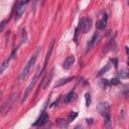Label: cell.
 <instances>
[{"mask_svg":"<svg viewBox=\"0 0 129 129\" xmlns=\"http://www.w3.org/2000/svg\"><path fill=\"white\" fill-rule=\"evenodd\" d=\"M38 54H39V48H38V49L35 51V53L30 57V59H29L28 62L25 64L24 69L22 70V72H21V74H20V77H19V79H20L21 81L24 80V79L28 76V74L31 72V70H32V68H33V66H34V63H35V61H36V59H37Z\"/></svg>","mask_w":129,"mask_h":129,"instance_id":"cell-1","label":"cell"},{"mask_svg":"<svg viewBox=\"0 0 129 129\" xmlns=\"http://www.w3.org/2000/svg\"><path fill=\"white\" fill-rule=\"evenodd\" d=\"M92 25H93V20H92V18L87 17V18H83V19L80 21L79 27L81 28V30H82L83 33H87V32H89V31L91 30Z\"/></svg>","mask_w":129,"mask_h":129,"instance_id":"cell-2","label":"cell"},{"mask_svg":"<svg viewBox=\"0 0 129 129\" xmlns=\"http://www.w3.org/2000/svg\"><path fill=\"white\" fill-rule=\"evenodd\" d=\"M28 2H29V0H21L18 3V5L16 7V14H15V20L16 21L21 17V15L23 14V12L25 11L26 5L28 4Z\"/></svg>","mask_w":129,"mask_h":129,"instance_id":"cell-3","label":"cell"},{"mask_svg":"<svg viewBox=\"0 0 129 129\" xmlns=\"http://www.w3.org/2000/svg\"><path fill=\"white\" fill-rule=\"evenodd\" d=\"M97 110L104 117V116L110 114V105H109L108 102H101V103H99V105L97 107Z\"/></svg>","mask_w":129,"mask_h":129,"instance_id":"cell-4","label":"cell"},{"mask_svg":"<svg viewBox=\"0 0 129 129\" xmlns=\"http://www.w3.org/2000/svg\"><path fill=\"white\" fill-rule=\"evenodd\" d=\"M38 75H39V73L38 74H36L34 77H33V79H32V81L30 82V84L27 86V88H26V90H25V92H24V94H23V97L21 98V100H20V103L22 104L25 100H26V98H27V96L29 95V93H30V91L32 90V88H33V86L35 85V83H36V80H37V77H38Z\"/></svg>","mask_w":129,"mask_h":129,"instance_id":"cell-5","label":"cell"},{"mask_svg":"<svg viewBox=\"0 0 129 129\" xmlns=\"http://www.w3.org/2000/svg\"><path fill=\"white\" fill-rule=\"evenodd\" d=\"M53 45H54V40H51V42L49 43V46H48V50H47V53H46V56H45V59H44L43 67H42V69H41V71H40L39 75H41V74L44 72V70H45V68H46V66H47V63H48V60H49L50 55H51V52H52Z\"/></svg>","mask_w":129,"mask_h":129,"instance_id":"cell-6","label":"cell"},{"mask_svg":"<svg viewBox=\"0 0 129 129\" xmlns=\"http://www.w3.org/2000/svg\"><path fill=\"white\" fill-rule=\"evenodd\" d=\"M47 120H48V115H47V113H46L45 111H42V113L40 114L39 118L33 123V126H34V127H36V126H42V125H44V124L47 122Z\"/></svg>","mask_w":129,"mask_h":129,"instance_id":"cell-7","label":"cell"},{"mask_svg":"<svg viewBox=\"0 0 129 129\" xmlns=\"http://www.w3.org/2000/svg\"><path fill=\"white\" fill-rule=\"evenodd\" d=\"M106 24H107V14L105 13V14L102 15L101 19L98 21V23H97V29H98V30L104 29V28L106 27Z\"/></svg>","mask_w":129,"mask_h":129,"instance_id":"cell-8","label":"cell"},{"mask_svg":"<svg viewBox=\"0 0 129 129\" xmlns=\"http://www.w3.org/2000/svg\"><path fill=\"white\" fill-rule=\"evenodd\" d=\"M75 56L74 55H69L67 58H66V60H64V62H63V69L64 70H69L70 68H72V66L74 64V62H75Z\"/></svg>","mask_w":129,"mask_h":129,"instance_id":"cell-9","label":"cell"},{"mask_svg":"<svg viewBox=\"0 0 129 129\" xmlns=\"http://www.w3.org/2000/svg\"><path fill=\"white\" fill-rule=\"evenodd\" d=\"M72 80H74V77H69V78L60 79V80H58V81L55 83L54 88H58V87H60V86H62V85H64V84L69 83V82H70V81H72Z\"/></svg>","mask_w":129,"mask_h":129,"instance_id":"cell-10","label":"cell"},{"mask_svg":"<svg viewBox=\"0 0 129 129\" xmlns=\"http://www.w3.org/2000/svg\"><path fill=\"white\" fill-rule=\"evenodd\" d=\"M10 59H12V58H11V56H10V57H7V58L2 62V64L0 66V75H2V74H3V72L8 68L9 62H10Z\"/></svg>","mask_w":129,"mask_h":129,"instance_id":"cell-11","label":"cell"},{"mask_svg":"<svg viewBox=\"0 0 129 129\" xmlns=\"http://www.w3.org/2000/svg\"><path fill=\"white\" fill-rule=\"evenodd\" d=\"M97 38H98V33L96 32V33H94V35L92 36V38H91V39H90V41L88 42V44H87V50H89V49L94 45V43L96 42Z\"/></svg>","mask_w":129,"mask_h":129,"instance_id":"cell-12","label":"cell"},{"mask_svg":"<svg viewBox=\"0 0 129 129\" xmlns=\"http://www.w3.org/2000/svg\"><path fill=\"white\" fill-rule=\"evenodd\" d=\"M52 76H53V69L50 71L49 76H47V77H46V79H44V83H43V86H42V88H43V89H45V88L49 85V83H50V80H51Z\"/></svg>","mask_w":129,"mask_h":129,"instance_id":"cell-13","label":"cell"},{"mask_svg":"<svg viewBox=\"0 0 129 129\" xmlns=\"http://www.w3.org/2000/svg\"><path fill=\"white\" fill-rule=\"evenodd\" d=\"M75 98V92H70L66 97H64V103H70L71 101H73Z\"/></svg>","mask_w":129,"mask_h":129,"instance_id":"cell-14","label":"cell"},{"mask_svg":"<svg viewBox=\"0 0 129 129\" xmlns=\"http://www.w3.org/2000/svg\"><path fill=\"white\" fill-rule=\"evenodd\" d=\"M104 123H105V127L111 128V118H110V114L104 116Z\"/></svg>","mask_w":129,"mask_h":129,"instance_id":"cell-15","label":"cell"},{"mask_svg":"<svg viewBox=\"0 0 129 129\" xmlns=\"http://www.w3.org/2000/svg\"><path fill=\"white\" fill-rule=\"evenodd\" d=\"M109 69H110V64H106L105 67H103V68L98 72V76H102L103 74H105L106 72H108Z\"/></svg>","mask_w":129,"mask_h":129,"instance_id":"cell-16","label":"cell"},{"mask_svg":"<svg viewBox=\"0 0 129 129\" xmlns=\"http://www.w3.org/2000/svg\"><path fill=\"white\" fill-rule=\"evenodd\" d=\"M78 116V113L77 112H72L70 115H69V117H68V122L70 123V122H72L73 120H75V118Z\"/></svg>","mask_w":129,"mask_h":129,"instance_id":"cell-17","label":"cell"},{"mask_svg":"<svg viewBox=\"0 0 129 129\" xmlns=\"http://www.w3.org/2000/svg\"><path fill=\"white\" fill-rule=\"evenodd\" d=\"M119 77H120L121 79H127V77H128V73H127V71L124 70V71L120 72V73H119Z\"/></svg>","mask_w":129,"mask_h":129,"instance_id":"cell-18","label":"cell"},{"mask_svg":"<svg viewBox=\"0 0 129 129\" xmlns=\"http://www.w3.org/2000/svg\"><path fill=\"white\" fill-rule=\"evenodd\" d=\"M85 97H86V106L89 107L90 104H91V97H90V94H89V93H86V94H85Z\"/></svg>","mask_w":129,"mask_h":129,"instance_id":"cell-19","label":"cell"},{"mask_svg":"<svg viewBox=\"0 0 129 129\" xmlns=\"http://www.w3.org/2000/svg\"><path fill=\"white\" fill-rule=\"evenodd\" d=\"M101 85L104 87V88H107L110 86V83L108 80H101Z\"/></svg>","mask_w":129,"mask_h":129,"instance_id":"cell-20","label":"cell"},{"mask_svg":"<svg viewBox=\"0 0 129 129\" xmlns=\"http://www.w3.org/2000/svg\"><path fill=\"white\" fill-rule=\"evenodd\" d=\"M119 83H120V81H119L118 78H114V79L111 80V84H112V85H118Z\"/></svg>","mask_w":129,"mask_h":129,"instance_id":"cell-21","label":"cell"},{"mask_svg":"<svg viewBox=\"0 0 129 129\" xmlns=\"http://www.w3.org/2000/svg\"><path fill=\"white\" fill-rule=\"evenodd\" d=\"M6 23H7V21H6V20H3V21L0 23V32L4 29V27L6 26Z\"/></svg>","mask_w":129,"mask_h":129,"instance_id":"cell-22","label":"cell"},{"mask_svg":"<svg viewBox=\"0 0 129 129\" xmlns=\"http://www.w3.org/2000/svg\"><path fill=\"white\" fill-rule=\"evenodd\" d=\"M2 94H3V91H0V99H1V97H2Z\"/></svg>","mask_w":129,"mask_h":129,"instance_id":"cell-23","label":"cell"}]
</instances>
